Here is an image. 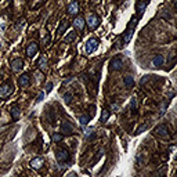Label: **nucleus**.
<instances>
[{
    "instance_id": "f257e3e1",
    "label": "nucleus",
    "mask_w": 177,
    "mask_h": 177,
    "mask_svg": "<svg viewBox=\"0 0 177 177\" xmlns=\"http://www.w3.org/2000/svg\"><path fill=\"white\" fill-rule=\"evenodd\" d=\"M137 21H138L137 17H133V18L130 19L129 25H127V29H126V32H125V36H123V43H125V44H127V43L130 42V39H132L133 30H134L136 25H137Z\"/></svg>"
},
{
    "instance_id": "f03ea898",
    "label": "nucleus",
    "mask_w": 177,
    "mask_h": 177,
    "mask_svg": "<svg viewBox=\"0 0 177 177\" xmlns=\"http://www.w3.org/2000/svg\"><path fill=\"white\" fill-rule=\"evenodd\" d=\"M14 91V87L11 83H3L0 86V98H7L10 97Z\"/></svg>"
},
{
    "instance_id": "7ed1b4c3",
    "label": "nucleus",
    "mask_w": 177,
    "mask_h": 177,
    "mask_svg": "<svg viewBox=\"0 0 177 177\" xmlns=\"http://www.w3.org/2000/svg\"><path fill=\"white\" fill-rule=\"evenodd\" d=\"M97 47H98V39L91 37V39H89L86 42V47H84V50H86L87 54H91V53H94V51L97 50Z\"/></svg>"
},
{
    "instance_id": "20e7f679",
    "label": "nucleus",
    "mask_w": 177,
    "mask_h": 177,
    "mask_svg": "<svg viewBox=\"0 0 177 177\" xmlns=\"http://www.w3.org/2000/svg\"><path fill=\"white\" fill-rule=\"evenodd\" d=\"M87 27H89V29H96L97 27H98L100 24V18H98V15L96 14H90L89 17H87Z\"/></svg>"
},
{
    "instance_id": "39448f33",
    "label": "nucleus",
    "mask_w": 177,
    "mask_h": 177,
    "mask_svg": "<svg viewBox=\"0 0 177 177\" xmlns=\"http://www.w3.org/2000/svg\"><path fill=\"white\" fill-rule=\"evenodd\" d=\"M66 11H68V14H71V15H78L79 11H80V6H79L78 0L71 2V3H69V6L66 7Z\"/></svg>"
},
{
    "instance_id": "423d86ee",
    "label": "nucleus",
    "mask_w": 177,
    "mask_h": 177,
    "mask_svg": "<svg viewBox=\"0 0 177 177\" xmlns=\"http://www.w3.org/2000/svg\"><path fill=\"white\" fill-rule=\"evenodd\" d=\"M123 66V60L120 57H115L109 62V71H119Z\"/></svg>"
},
{
    "instance_id": "0eeeda50",
    "label": "nucleus",
    "mask_w": 177,
    "mask_h": 177,
    "mask_svg": "<svg viewBox=\"0 0 177 177\" xmlns=\"http://www.w3.org/2000/svg\"><path fill=\"white\" fill-rule=\"evenodd\" d=\"M155 134L159 136V137L168 138L169 136H170V133H169V129H168L166 125H159V126H156V129H155Z\"/></svg>"
},
{
    "instance_id": "6e6552de",
    "label": "nucleus",
    "mask_w": 177,
    "mask_h": 177,
    "mask_svg": "<svg viewBox=\"0 0 177 177\" xmlns=\"http://www.w3.org/2000/svg\"><path fill=\"white\" fill-rule=\"evenodd\" d=\"M55 156H57L58 162H66V161L69 159V152L66 150H64V148H61V150H57Z\"/></svg>"
},
{
    "instance_id": "1a4fd4ad",
    "label": "nucleus",
    "mask_w": 177,
    "mask_h": 177,
    "mask_svg": "<svg viewBox=\"0 0 177 177\" xmlns=\"http://www.w3.org/2000/svg\"><path fill=\"white\" fill-rule=\"evenodd\" d=\"M37 50H39V44L36 42H30L27 47V55L28 57H33L37 53Z\"/></svg>"
},
{
    "instance_id": "9d476101",
    "label": "nucleus",
    "mask_w": 177,
    "mask_h": 177,
    "mask_svg": "<svg viewBox=\"0 0 177 177\" xmlns=\"http://www.w3.org/2000/svg\"><path fill=\"white\" fill-rule=\"evenodd\" d=\"M84 25H86V21H84L83 17H82V15H76L75 19H73V27L78 30H82L84 28Z\"/></svg>"
},
{
    "instance_id": "9b49d317",
    "label": "nucleus",
    "mask_w": 177,
    "mask_h": 177,
    "mask_svg": "<svg viewBox=\"0 0 177 177\" xmlns=\"http://www.w3.org/2000/svg\"><path fill=\"white\" fill-rule=\"evenodd\" d=\"M22 66H24V60L22 58H15V60L11 61V68L12 71H19V69H22Z\"/></svg>"
},
{
    "instance_id": "f8f14e48",
    "label": "nucleus",
    "mask_w": 177,
    "mask_h": 177,
    "mask_svg": "<svg viewBox=\"0 0 177 177\" xmlns=\"http://www.w3.org/2000/svg\"><path fill=\"white\" fill-rule=\"evenodd\" d=\"M18 83H19V86H21V87H28V86H29V83H30L29 75H28V73H22V75L19 76V79H18Z\"/></svg>"
},
{
    "instance_id": "ddd939ff",
    "label": "nucleus",
    "mask_w": 177,
    "mask_h": 177,
    "mask_svg": "<svg viewBox=\"0 0 177 177\" xmlns=\"http://www.w3.org/2000/svg\"><path fill=\"white\" fill-rule=\"evenodd\" d=\"M43 163H44L43 158H33L32 161H30V168H32V169H36V170H39V169L43 166Z\"/></svg>"
},
{
    "instance_id": "4468645a",
    "label": "nucleus",
    "mask_w": 177,
    "mask_h": 177,
    "mask_svg": "<svg viewBox=\"0 0 177 177\" xmlns=\"http://www.w3.org/2000/svg\"><path fill=\"white\" fill-rule=\"evenodd\" d=\"M163 62H165V58H163V55H156V57L152 60L151 65H152L154 68H161V66L163 65Z\"/></svg>"
},
{
    "instance_id": "2eb2a0df",
    "label": "nucleus",
    "mask_w": 177,
    "mask_h": 177,
    "mask_svg": "<svg viewBox=\"0 0 177 177\" xmlns=\"http://www.w3.org/2000/svg\"><path fill=\"white\" fill-rule=\"evenodd\" d=\"M61 130H62V133H65V134H72L73 126L69 122H62V125H61Z\"/></svg>"
},
{
    "instance_id": "dca6fc26",
    "label": "nucleus",
    "mask_w": 177,
    "mask_h": 177,
    "mask_svg": "<svg viewBox=\"0 0 177 177\" xmlns=\"http://www.w3.org/2000/svg\"><path fill=\"white\" fill-rule=\"evenodd\" d=\"M150 3L148 0H140L137 3V12H138V15H143L144 14V11H145V9H147V4Z\"/></svg>"
},
{
    "instance_id": "f3484780",
    "label": "nucleus",
    "mask_w": 177,
    "mask_h": 177,
    "mask_svg": "<svg viewBox=\"0 0 177 177\" xmlns=\"http://www.w3.org/2000/svg\"><path fill=\"white\" fill-rule=\"evenodd\" d=\"M69 28V22H68V19H62L61 21V25H60V28L57 29V33L58 35H62L64 32H65L66 29Z\"/></svg>"
},
{
    "instance_id": "a211bd4d",
    "label": "nucleus",
    "mask_w": 177,
    "mask_h": 177,
    "mask_svg": "<svg viewBox=\"0 0 177 177\" xmlns=\"http://www.w3.org/2000/svg\"><path fill=\"white\" fill-rule=\"evenodd\" d=\"M37 66H39L40 71H46V69H47V58H46L44 55H42V57L39 58V61H37Z\"/></svg>"
},
{
    "instance_id": "6ab92c4d",
    "label": "nucleus",
    "mask_w": 177,
    "mask_h": 177,
    "mask_svg": "<svg viewBox=\"0 0 177 177\" xmlns=\"http://www.w3.org/2000/svg\"><path fill=\"white\" fill-rule=\"evenodd\" d=\"M166 170H168V168H166L165 165L159 166V168L155 170V173H154V177H163L166 174Z\"/></svg>"
},
{
    "instance_id": "aec40b11",
    "label": "nucleus",
    "mask_w": 177,
    "mask_h": 177,
    "mask_svg": "<svg viewBox=\"0 0 177 177\" xmlns=\"http://www.w3.org/2000/svg\"><path fill=\"white\" fill-rule=\"evenodd\" d=\"M10 114H11L12 119L17 120V119H19V116H21V109H19L18 107H12V108L10 109Z\"/></svg>"
},
{
    "instance_id": "412c9836",
    "label": "nucleus",
    "mask_w": 177,
    "mask_h": 177,
    "mask_svg": "<svg viewBox=\"0 0 177 177\" xmlns=\"http://www.w3.org/2000/svg\"><path fill=\"white\" fill-rule=\"evenodd\" d=\"M75 37H76V32H75V30H72V32H69L68 35L65 36L64 42H65V43H72L73 40H75Z\"/></svg>"
},
{
    "instance_id": "4be33fe9",
    "label": "nucleus",
    "mask_w": 177,
    "mask_h": 177,
    "mask_svg": "<svg viewBox=\"0 0 177 177\" xmlns=\"http://www.w3.org/2000/svg\"><path fill=\"white\" fill-rule=\"evenodd\" d=\"M123 83H125L126 87H132L133 84H134V79H133V76L127 75V76H125V79H123Z\"/></svg>"
},
{
    "instance_id": "5701e85b",
    "label": "nucleus",
    "mask_w": 177,
    "mask_h": 177,
    "mask_svg": "<svg viewBox=\"0 0 177 177\" xmlns=\"http://www.w3.org/2000/svg\"><path fill=\"white\" fill-rule=\"evenodd\" d=\"M108 118H109V111H108V109H102V114H101V122H102V123H105L107 120H108Z\"/></svg>"
},
{
    "instance_id": "b1692460",
    "label": "nucleus",
    "mask_w": 177,
    "mask_h": 177,
    "mask_svg": "<svg viewBox=\"0 0 177 177\" xmlns=\"http://www.w3.org/2000/svg\"><path fill=\"white\" fill-rule=\"evenodd\" d=\"M64 102H65V104H71V102H72V94L71 93L64 94Z\"/></svg>"
},
{
    "instance_id": "393cba45",
    "label": "nucleus",
    "mask_w": 177,
    "mask_h": 177,
    "mask_svg": "<svg viewBox=\"0 0 177 177\" xmlns=\"http://www.w3.org/2000/svg\"><path fill=\"white\" fill-rule=\"evenodd\" d=\"M62 138H64V136L60 134V133L53 134V141H54V143H60V141H62Z\"/></svg>"
},
{
    "instance_id": "a878e982",
    "label": "nucleus",
    "mask_w": 177,
    "mask_h": 177,
    "mask_svg": "<svg viewBox=\"0 0 177 177\" xmlns=\"http://www.w3.org/2000/svg\"><path fill=\"white\" fill-rule=\"evenodd\" d=\"M79 122H80L82 125H87V123H89V116H87V115H82V116L79 118Z\"/></svg>"
},
{
    "instance_id": "bb28decb",
    "label": "nucleus",
    "mask_w": 177,
    "mask_h": 177,
    "mask_svg": "<svg viewBox=\"0 0 177 177\" xmlns=\"http://www.w3.org/2000/svg\"><path fill=\"white\" fill-rule=\"evenodd\" d=\"M166 107H168V101H163V102H162V105H161V111H159V114H161V115L165 114Z\"/></svg>"
},
{
    "instance_id": "cd10ccee",
    "label": "nucleus",
    "mask_w": 177,
    "mask_h": 177,
    "mask_svg": "<svg viewBox=\"0 0 177 177\" xmlns=\"http://www.w3.org/2000/svg\"><path fill=\"white\" fill-rule=\"evenodd\" d=\"M130 107H132V109H137V100H136V98H132Z\"/></svg>"
},
{
    "instance_id": "c85d7f7f",
    "label": "nucleus",
    "mask_w": 177,
    "mask_h": 177,
    "mask_svg": "<svg viewBox=\"0 0 177 177\" xmlns=\"http://www.w3.org/2000/svg\"><path fill=\"white\" fill-rule=\"evenodd\" d=\"M145 129H147V125H141V126L136 130V134H140V133L143 132V130H145Z\"/></svg>"
},
{
    "instance_id": "c756f323",
    "label": "nucleus",
    "mask_w": 177,
    "mask_h": 177,
    "mask_svg": "<svg viewBox=\"0 0 177 177\" xmlns=\"http://www.w3.org/2000/svg\"><path fill=\"white\" fill-rule=\"evenodd\" d=\"M51 89H53V83H51V82H48V83L46 84V93H50Z\"/></svg>"
},
{
    "instance_id": "7c9ffc66",
    "label": "nucleus",
    "mask_w": 177,
    "mask_h": 177,
    "mask_svg": "<svg viewBox=\"0 0 177 177\" xmlns=\"http://www.w3.org/2000/svg\"><path fill=\"white\" fill-rule=\"evenodd\" d=\"M48 43H50V35H48V33H47V35H46V40H44V44H46V46H48Z\"/></svg>"
},
{
    "instance_id": "2f4dec72",
    "label": "nucleus",
    "mask_w": 177,
    "mask_h": 177,
    "mask_svg": "<svg viewBox=\"0 0 177 177\" xmlns=\"http://www.w3.org/2000/svg\"><path fill=\"white\" fill-rule=\"evenodd\" d=\"M44 97V93H40L39 94V97H37V100H36V102H39V101H42V98Z\"/></svg>"
},
{
    "instance_id": "473e14b6",
    "label": "nucleus",
    "mask_w": 177,
    "mask_h": 177,
    "mask_svg": "<svg viewBox=\"0 0 177 177\" xmlns=\"http://www.w3.org/2000/svg\"><path fill=\"white\" fill-rule=\"evenodd\" d=\"M66 177H76V174H75V173H69Z\"/></svg>"
},
{
    "instance_id": "72a5a7b5",
    "label": "nucleus",
    "mask_w": 177,
    "mask_h": 177,
    "mask_svg": "<svg viewBox=\"0 0 177 177\" xmlns=\"http://www.w3.org/2000/svg\"><path fill=\"white\" fill-rule=\"evenodd\" d=\"M112 108H114V109H115V112H116V111H118V105H116V104H114V105H112Z\"/></svg>"
},
{
    "instance_id": "f704fd0d",
    "label": "nucleus",
    "mask_w": 177,
    "mask_h": 177,
    "mask_svg": "<svg viewBox=\"0 0 177 177\" xmlns=\"http://www.w3.org/2000/svg\"><path fill=\"white\" fill-rule=\"evenodd\" d=\"M93 2H98V0H93Z\"/></svg>"
},
{
    "instance_id": "c9c22d12",
    "label": "nucleus",
    "mask_w": 177,
    "mask_h": 177,
    "mask_svg": "<svg viewBox=\"0 0 177 177\" xmlns=\"http://www.w3.org/2000/svg\"><path fill=\"white\" fill-rule=\"evenodd\" d=\"M148 2H150V0H148Z\"/></svg>"
}]
</instances>
